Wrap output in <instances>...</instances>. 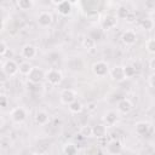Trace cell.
<instances>
[{"label":"cell","mask_w":155,"mask_h":155,"mask_svg":"<svg viewBox=\"0 0 155 155\" xmlns=\"http://www.w3.org/2000/svg\"><path fill=\"white\" fill-rule=\"evenodd\" d=\"M117 24V18L116 16H113V15H107L103 17L102 19V28L104 30H110L113 28H115Z\"/></svg>","instance_id":"30bf717a"},{"label":"cell","mask_w":155,"mask_h":155,"mask_svg":"<svg viewBox=\"0 0 155 155\" xmlns=\"http://www.w3.org/2000/svg\"><path fill=\"white\" fill-rule=\"evenodd\" d=\"M97 109V104L94 103V102H90V103H87V110H90V111H94Z\"/></svg>","instance_id":"d6a6232c"},{"label":"cell","mask_w":155,"mask_h":155,"mask_svg":"<svg viewBox=\"0 0 155 155\" xmlns=\"http://www.w3.org/2000/svg\"><path fill=\"white\" fill-rule=\"evenodd\" d=\"M86 16H87V18L91 19V21H96V19H98V17H99L98 12L94 11V10H90V11H87Z\"/></svg>","instance_id":"f1b7e54d"},{"label":"cell","mask_w":155,"mask_h":155,"mask_svg":"<svg viewBox=\"0 0 155 155\" xmlns=\"http://www.w3.org/2000/svg\"><path fill=\"white\" fill-rule=\"evenodd\" d=\"M31 68H33V65H30L29 62H22V63H19V74L28 76Z\"/></svg>","instance_id":"cb8c5ba5"},{"label":"cell","mask_w":155,"mask_h":155,"mask_svg":"<svg viewBox=\"0 0 155 155\" xmlns=\"http://www.w3.org/2000/svg\"><path fill=\"white\" fill-rule=\"evenodd\" d=\"M63 153L65 155H76L78 148H76V145L74 143H67L63 147Z\"/></svg>","instance_id":"44dd1931"},{"label":"cell","mask_w":155,"mask_h":155,"mask_svg":"<svg viewBox=\"0 0 155 155\" xmlns=\"http://www.w3.org/2000/svg\"><path fill=\"white\" fill-rule=\"evenodd\" d=\"M130 12L126 6H119L116 10V18L117 19H126L128 17Z\"/></svg>","instance_id":"7402d4cb"},{"label":"cell","mask_w":155,"mask_h":155,"mask_svg":"<svg viewBox=\"0 0 155 155\" xmlns=\"http://www.w3.org/2000/svg\"><path fill=\"white\" fill-rule=\"evenodd\" d=\"M74 101H76V93H75V91H73L70 88H65V90L62 91V93H61V102H62V104L69 105Z\"/></svg>","instance_id":"ba28073f"},{"label":"cell","mask_w":155,"mask_h":155,"mask_svg":"<svg viewBox=\"0 0 155 155\" xmlns=\"http://www.w3.org/2000/svg\"><path fill=\"white\" fill-rule=\"evenodd\" d=\"M117 120H119V116H117V114H116L115 111H113V110L108 111V113L104 115V122H105V126H108V127H113L114 125H116Z\"/></svg>","instance_id":"2e32d148"},{"label":"cell","mask_w":155,"mask_h":155,"mask_svg":"<svg viewBox=\"0 0 155 155\" xmlns=\"http://www.w3.org/2000/svg\"><path fill=\"white\" fill-rule=\"evenodd\" d=\"M124 73H125V76L126 78H133L136 75V68L133 65H125L124 67Z\"/></svg>","instance_id":"83f0119b"},{"label":"cell","mask_w":155,"mask_h":155,"mask_svg":"<svg viewBox=\"0 0 155 155\" xmlns=\"http://www.w3.org/2000/svg\"><path fill=\"white\" fill-rule=\"evenodd\" d=\"M2 73L7 76H13L19 71V64H17L16 61L13 59H7L2 63V68H1Z\"/></svg>","instance_id":"7a4b0ae2"},{"label":"cell","mask_w":155,"mask_h":155,"mask_svg":"<svg viewBox=\"0 0 155 155\" xmlns=\"http://www.w3.org/2000/svg\"><path fill=\"white\" fill-rule=\"evenodd\" d=\"M53 4L57 6L58 13L61 16H69L71 12V2L67 1V0H62V1H53Z\"/></svg>","instance_id":"8992f818"},{"label":"cell","mask_w":155,"mask_h":155,"mask_svg":"<svg viewBox=\"0 0 155 155\" xmlns=\"http://www.w3.org/2000/svg\"><path fill=\"white\" fill-rule=\"evenodd\" d=\"M48 84L56 86V85H59L63 80V76H62V73L58 70V69H54V68H51L46 71V78H45Z\"/></svg>","instance_id":"3957f363"},{"label":"cell","mask_w":155,"mask_h":155,"mask_svg":"<svg viewBox=\"0 0 155 155\" xmlns=\"http://www.w3.org/2000/svg\"><path fill=\"white\" fill-rule=\"evenodd\" d=\"M132 108H133L132 102L130 99H127V98H122L117 103V110L120 113H122V114H128L132 110Z\"/></svg>","instance_id":"5bb4252c"},{"label":"cell","mask_w":155,"mask_h":155,"mask_svg":"<svg viewBox=\"0 0 155 155\" xmlns=\"http://www.w3.org/2000/svg\"><path fill=\"white\" fill-rule=\"evenodd\" d=\"M16 5H17V7L19 10L27 11V10H30L34 6V1L33 0H17Z\"/></svg>","instance_id":"ffe728a7"},{"label":"cell","mask_w":155,"mask_h":155,"mask_svg":"<svg viewBox=\"0 0 155 155\" xmlns=\"http://www.w3.org/2000/svg\"><path fill=\"white\" fill-rule=\"evenodd\" d=\"M68 109H69V111L73 113V114H80V113L82 111L84 107H82V103L76 99V101H74L73 103H70V104L68 105Z\"/></svg>","instance_id":"d6986e66"},{"label":"cell","mask_w":155,"mask_h":155,"mask_svg":"<svg viewBox=\"0 0 155 155\" xmlns=\"http://www.w3.org/2000/svg\"><path fill=\"white\" fill-rule=\"evenodd\" d=\"M30 155H41V154H39V153H33V154H30Z\"/></svg>","instance_id":"d590c367"},{"label":"cell","mask_w":155,"mask_h":155,"mask_svg":"<svg viewBox=\"0 0 155 155\" xmlns=\"http://www.w3.org/2000/svg\"><path fill=\"white\" fill-rule=\"evenodd\" d=\"M36 21H38V24H39L40 27L46 28V27H50V25L52 24L53 18H52V15H51L48 11H42V12L39 13Z\"/></svg>","instance_id":"52a82bcc"},{"label":"cell","mask_w":155,"mask_h":155,"mask_svg":"<svg viewBox=\"0 0 155 155\" xmlns=\"http://www.w3.org/2000/svg\"><path fill=\"white\" fill-rule=\"evenodd\" d=\"M105 149H107L108 154L117 155V154H120L122 151V144H121V142L119 139H110Z\"/></svg>","instance_id":"9c48e42d"},{"label":"cell","mask_w":155,"mask_h":155,"mask_svg":"<svg viewBox=\"0 0 155 155\" xmlns=\"http://www.w3.org/2000/svg\"><path fill=\"white\" fill-rule=\"evenodd\" d=\"M97 143H98L101 147L107 148V145H108L109 140H108V138H107V137H102V138H98V139H97Z\"/></svg>","instance_id":"4dcf8cb0"},{"label":"cell","mask_w":155,"mask_h":155,"mask_svg":"<svg viewBox=\"0 0 155 155\" xmlns=\"http://www.w3.org/2000/svg\"><path fill=\"white\" fill-rule=\"evenodd\" d=\"M80 136H82L84 138H88V137H92L93 133H92V127L88 126V125H85L80 128Z\"/></svg>","instance_id":"484cf974"},{"label":"cell","mask_w":155,"mask_h":155,"mask_svg":"<svg viewBox=\"0 0 155 155\" xmlns=\"http://www.w3.org/2000/svg\"><path fill=\"white\" fill-rule=\"evenodd\" d=\"M10 116H11V120H12L15 124H22V122L27 119V111H25L24 108L17 107V108L12 109Z\"/></svg>","instance_id":"277c9868"},{"label":"cell","mask_w":155,"mask_h":155,"mask_svg":"<svg viewBox=\"0 0 155 155\" xmlns=\"http://www.w3.org/2000/svg\"><path fill=\"white\" fill-rule=\"evenodd\" d=\"M0 105H1V108H5L7 105V99H6L5 94H1V97H0Z\"/></svg>","instance_id":"1f68e13d"},{"label":"cell","mask_w":155,"mask_h":155,"mask_svg":"<svg viewBox=\"0 0 155 155\" xmlns=\"http://www.w3.org/2000/svg\"><path fill=\"white\" fill-rule=\"evenodd\" d=\"M27 78H28V82L34 84V85H38V84H40V82L46 78V73H45L40 67L34 65Z\"/></svg>","instance_id":"6da1fadb"},{"label":"cell","mask_w":155,"mask_h":155,"mask_svg":"<svg viewBox=\"0 0 155 155\" xmlns=\"http://www.w3.org/2000/svg\"><path fill=\"white\" fill-rule=\"evenodd\" d=\"M140 27L144 30H151L154 28V21L151 18H143L140 21Z\"/></svg>","instance_id":"d4e9b609"},{"label":"cell","mask_w":155,"mask_h":155,"mask_svg":"<svg viewBox=\"0 0 155 155\" xmlns=\"http://www.w3.org/2000/svg\"><path fill=\"white\" fill-rule=\"evenodd\" d=\"M82 46H84V48H86V50H92V48H94V46H96V40L92 39L90 35H88V36H85L84 40H82Z\"/></svg>","instance_id":"603a6c76"},{"label":"cell","mask_w":155,"mask_h":155,"mask_svg":"<svg viewBox=\"0 0 155 155\" xmlns=\"http://www.w3.org/2000/svg\"><path fill=\"white\" fill-rule=\"evenodd\" d=\"M92 133H93V137H96L97 139L102 137H107V126L103 124H97L92 126Z\"/></svg>","instance_id":"9a60e30c"},{"label":"cell","mask_w":155,"mask_h":155,"mask_svg":"<svg viewBox=\"0 0 155 155\" xmlns=\"http://www.w3.org/2000/svg\"><path fill=\"white\" fill-rule=\"evenodd\" d=\"M149 68H150L151 70H154V71H155V57L150 59V62H149Z\"/></svg>","instance_id":"e575fe53"},{"label":"cell","mask_w":155,"mask_h":155,"mask_svg":"<svg viewBox=\"0 0 155 155\" xmlns=\"http://www.w3.org/2000/svg\"><path fill=\"white\" fill-rule=\"evenodd\" d=\"M134 130H136V133L137 134L144 136V134H147L150 131V125L148 122H145V121H139V122L136 124Z\"/></svg>","instance_id":"e0dca14e"},{"label":"cell","mask_w":155,"mask_h":155,"mask_svg":"<svg viewBox=\"0 0 155 155\" xmlns=\"http://www.w3.org/2000/svg\"><path fill=\"white\" fill-rule=\"evenodd\" d=\"M92 71L96 76H105L108 73H109V68H108V64L103 61H98L96 62L93 65H92Z\"/></svg>","instance_id":"5b68a950"},{"label":"cell","mask_w":155,"mask_h":155,"mask_svg":"<svg viewBox=\"0 0 155 155\" xmlns=\"http://www.w3.org/2000/svg\"><path fill=\"white\" fill-rule=\"evenodd\" d=\"M145 48L149 53H154L155 54V38L148 39L145 41Z\"/></svg>","instance_id":"4316f807"},{"label":"cell","mask_w":155,"mask_h":155,"mask_svg":"<svg viewBox=\"0 0 155 155\" xmlns=\"http://www.w3.org/2000/svg\"><path fill=\"white\" fill-rule=\"evenodd\" d=\"M109 73H110L111 79H113L114 81H116V82H121V81H124V80L126 79L125 73H124V67L115 65V67H114Z\"/></svg>","instance_id":"8fae6325"},{"label":"cell","mask_w":155,"mask_h":155,"mask_svg":"<svg viewBox=\"0 0 155 155\" xmlns=\"http://www.w3.org/2000/svg\"><path fill=\"white\" fill-rule=\"evenodd\" d=\"M22 56L25 58V59H34L35 56H36V47L30 45V44H27L22 47Z\"/></svg>","instance_id":"4fadbf2b"},{"label":"cell","mask_w":155,"mask_h":155,"mask_svg":"<svg viewBox=\"0 0 155 155\" xmlns=\"http://www.w3.org/2000/svg\"><path fill=\"white\" fill-rule=\"evenodd\" d=\"M121 41L125 45H128V46L134 45L136 41H137V35H136V33L133 30H126L121 35Z\"/></svg>","instance_id":"7c38bea8"},{"label":"cell","mask_w":155,"mask_h":155,"mask_svg":"<svg viewBox=\"0 0 155 155\" xmlns=\"http://www.w3.org/2000/svg\"><path fill=\"white\" fill-rule=\"evenodd\" d=\"M149 84H150V86H151V87H154V88H155V73L150 75V78H149Z\"/></svg>","instance_id":"836d02e7"},{"label":"cell","mask_w":155,"mask_h":155,"mask_svg":"<svg viewBox=\"0 0 155 155\" xmlns=\"http://www.w3.org/2000/svg\"><path fill=\"white\" fill-rule=\"evenodd\" d=\"M7 51H8V46H7V44H6L4 40H1V42H0V56L4 57V56L6 54Z\"/></svg>","instance_id":"f546056e"},{"label":"cell","mask_w":155,"mask_h":155,"mask_svg":"<svg viewBox=\"0 0 155 155\" xmlns=\"http://www.w3.org/2000/svg\"><path fill=\"white\" fill-rule=\"evenodd\" d=\"M34 120H35V122H36L38 125L44 126V125H46V124L48 122L50 116H48V114H47L46 111H42V110H41V111H38V113H36Z\"/></svg>","instance_id":"ac0fdd59"}]
</instances>
